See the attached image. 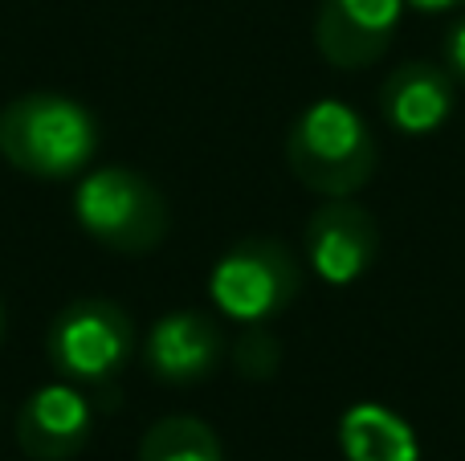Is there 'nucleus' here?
I'll return each mask as SVG.
<instances>
[{"mask_svg": "<svg viewBox=\"0 0 465 461\" xmlns=\"http://www.w3.org/2000/svg\"><path fill=\"white\" fill-rule=\"evenodd\" d=\"M225 359V331L217 319L201 310H172L152 327L143 348V364L152 380L188 388V384L209 380Z\"/></svg>", "mask_w": 465, "mask_h": 461, "instance_id": "8", "label": "nucleus"}, {"mask_svg": "<svg viewBox=\"0 0 465 461\" xmlns=\"http://www.w3.org/2000/svg\"><path fill=\"white\" fill-rule=\"evenodd\" d=\"M0 343H5V302H0Z\"/></svg>", "mask_w": 465, "mask_h": 461, "instance_id": "16", "label": "nucleus"}, {"mask_svg": "<svg viewBox=\"0 0 465 461\" xmlns=\"http://www.w3.org/2000/svg\"><path fill=\"white\" fill-rule=\"evenodd\" d=\"M232 359H237V372L241 376H249V380H265V376L278 372L282 348H278V339H273L270 331H262V327H249V331L237 339V351H232Z\"/></svg>", "mask_w": 465, "mask_h": 461, "instance_id": "13", "label": "nucleus"}, {"mask_svg": "<svg viewBox=\"0 0 465 461\" xmlns=\"http://www.w3.org/2000/svg\"><path fill=\"white\" fill-rule=\"evenodd\" d=\"M98 119L65 94H21L0 111V155L37 180H70L94 160Z\"/></svg>", "mask_w": 465, "mask_h": 461, "instance_id": "2", "label": "nucleus"}, {"mask_svg": "<svg viewBox=\"0 0 465 461\" xmlns=\"http://www.w3.org/2000/svg\"><path fill=\"white\" fill-rule=\"evenodd\" d=\"M441 65L453 74V82H458V86H465V16L453 25L450 33H445V41H441Z\"/></svg>", "mask_w": 465, "mask_h": 461, "instance_id": "14", "label": "nucleus"}, {"mask_svg": "<svg viewBox=\"0 0 465 461\" xmlns=\"http://www.w3.org/2000/svg\"><path fill=\"white\" fill-rule=\"evenodd\" d=\"M135 351V323L114 299H74L49 323L45 356L65 380L106 388Z\"/></svg>", "mask_w": 465, "mask_h": 461, "instance_id": "4", "label": "nucleus"}, {"mask_svg": "<svg viewBox=\"0 0 465 461\" xmlns=\"http://www.w3.org/2000/svg\"><path fill=\"white\" fill-rule=\"evenodd\" d=\"M139 461H225V449L201 417H163L139 441Z\"/></svg>", "mask_w": 465, "mask_h": 461, "instance_id": "12", "label": "nucleus"}, {"mask_svg": "<svg viewBox=\"0 0 465 461\" xmlns=\"http://www.w3.org/2000/svg\"><path fill=\"white\" fill-rule=\"evenodd\" d=\"M302 290V266L273 237H245L213 266L209 294L237 323H265L294 307Z\"/></svg>", "mask_w": 465, "mask_h": 461, "instance_id": "5", "label": "nucleus"}, {"mask_svg": "<svg viewBox=\"0 0 465 461\" xmlns=\"http://www.w3.org/2000/svg\"><path fill=\"white\" fill-rule=\"evenodd\" d=\"M458 106V82L437 62H404L380 86V114L392 131L425 139L450 123Z\"/></svg>", "mask_w": 465, "mask_h": 461, "instance_id": "10", "label": "nucleus"}, {"mask_svg": "<svg viewBox=\"0 0 465 461\" xmlns=\"http://www.w3.org/2000/svg\"><path fill=\"white\" fill-rule=\"evenodd\" d=\"M417 13H453V8H465V0H404Z\"/></svg>", "mask_w": 465, "mask_h": 461, "instance_id": "15", "label": "nucleus"}, {"mask_svg": "<svg viewBox=\"0 0 465 461\" xmlns=\"http://www.w3.org/2000/svg\"><path fill=\"white\" fill-rule=\"evenodd\" d=\"M94 437V405L74 384H45L16 413V446L33 461H70Z\"/></svg>", "mask_w": 465, "mask_h": 461, "instance_id": "9", "label": "nucleus"}, {"mask_svg": "<svg viewBox=\"0 0 465 461\" xmlns=\"http://www.w3.org/2000/svg\"><path fill=\"white\" fill-rule=\"evenodd\" d=\"M339 446L347 461H417V433L409 421L380 405H355L339 421Z\"/></svg>", "mask_w": 465, "mask_h": 461, "instance_id": "11", "label": "nucleus"}, {"mask_svg": "<svg viewBox=\"0 0 465 461\" xmlns=\"http://www.w3.org/2000/svg\"><path fill=\"white\" fill-rule=\"evenodd\" d=\"M286 163L314 196H355L380 163V147L368 119L339 98L311 103L286 131Z\"/></svg>", "mask_w": 465, "mask_h": 461, "instance_id": "1", "label": "nucleus"}, {"mask_svg": "<svg viewBox=\"0 0 465 461\" xmlns=\"http://www.w3.org/2000/svg\"><path fill=\"white\" fill-rule=\"evenodd\" d=\"M306 261L311 270L331 286H351L376 266L380 258V225L363 204L347 201H322L311 212L302 229Z\"/></svg>", "mask_w": 465, "mask_h": 461, "instance_id": "6", "label": "nucleus"}, {"mask_svg": "<svg viewBox=\"0 0 465 461\" xmlns=\"http://www.w3.org/2000/svg\"><path fill=\"white\" fill-rule=\"evenodd\" d=\"M404 16V0H319L314 49L335 70H368L388 54Z\"/></svg>", "mask_w": 465, "mask_h": 461, "instance_id": "7", "label": "nucleus"}, {"mask_svg": "<svg viewBox=\"0 0 465 461\" xmlns=\"http://www.w3.org/2000/svg\"><path fill=\"white\" fill-rule=\"evenodd\" d=\"M74 217L98 245L114 253H131V258L152 253L172 229L163 192L123 163L82 176L78 196H74Z\"/></svg>", "mask_w": 465, "mask_h": 461, "instance_id": "3", "label": "nucleus"}]
</instances>
